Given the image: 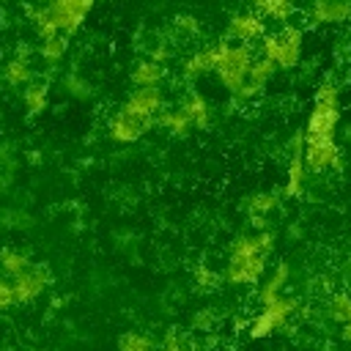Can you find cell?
I'll use <instances>...</instances> for the list:
<instances>
[{"label":"cell","mask_w":351,"mask_h":351,"mask_svg":"<svg viewBox=\"0 0 351 351\" xmlns=\"http://www.w3.org/2000/svg\"><path fill=\"white\" fill-rule=\"evenodd\" d=\"M269 247H271L269 233L255 236V239H239L233 247V255H230L228 277L233 282H255L258 274L263 271V261H266Z\"/></svg>","instance_id":"cell-1"},{"label":"cell","mask_w":351,"mask_h":351,"mask_svg":"<svg viewBox=\"0 0 351 351\" xmlns=\"http://www.w3.org/2000/svg\"><path fill=\"white\" fill-rule=\"evenodd\" d=\"M337 123H340V93L335 82H324L315 93V107L307 121L304 140H335Z\"/></svg>","instance_id":"cell-2"},{"label":"cell","mask_w":351,"mask_h":351,"mask_svg":"<svg viewBox=\"0 0 351 351\" xmlns=\"http://www.w3.org/2000/svg\"><path fill=\"white\" fill-rule=\"evenodd\" d=\"M293 307H296V302H293V299H282V296H277L274 302L263 304V313L252 321L250 335H252V337H266V335H271L277 326L285 324V318L291 315Z\"/></svg>","instance_id":"cell-3"},{"label":"cell","mask_w":351,"mask_h":351,"mask_svg":"<svg viewBox=\"0 0 351 351\" xmlns=\"http://www.w3.org/2000/svg\"><path fill=\"white\" fill-rule=\"evenodd\" d=\"M299 52H302V36H299V30H285V33H280L277 38H271L266 44V55L271 60H277L280 66H285V69H291L299 60Z\"/></svg>","instance_id":"cell-4"},{"label":"cell","mask_w":351,"mask_h":351,"mask_svg":"<svg viewBox=\"0 0 351 351\" xmlns=\"http://www.w3.org/2000/svg\"><path fill=\"white\" fill-rule=\"evenodd\" d=\"M304 165L310 170L340 167V151L335 140H304Z\"/></svg>","instance_id":"cell-5"},{"label":"cell","mask_w":351,"mask_h":351,"mask_svg":"<svg viewBox=\"0 0 351 351\" xmlns=\"http://www.w3.org/2000/svg\"><path fill=\"white\" fill-rule=\"evenodd\" d=\"M151 126V118H143V115H132V112H121L115 121H112V137L115 140H137L145 129Z\"/></svg>","instance_id":"cell-6"},{"label":"cell","mask_w":351,"mask_h":351,"mask_svg":"<svg viewBox=\"0 0 351 351\" xmlns=\"http://www.w3.org/2000/svg\"><path fill=\"white\" fill-rule=\"evenodd\" d=\"M313 16L318 22H346L351 16V0H318Z\"/></svg>","instance_id":"cell-7"},{"label":"cell","mask_w":351,"mask_h":351,"mask_svg":"<svg viewBox=\"0 0 351 351\" xmlns=\"http://www.w3.org/2000/svg\"><path fill=\"white\" fill-rule=\"evenodd\" d=\"M302 181H304V148H302V137H296V151L291 156L288 165V195H299L302 192Z\"/></svg>","instance_id":"cell-8"},{"label":"cell","mask_w":351,"mask_h":351,"mask_svg":"<svg viewBox=\"0 0 351 351\" xmlns=\"http://www.w3.org/2000/svg\"><path fill=\"white\" fill-rule=\"evenodd\" d=\"M156 107H159V93H156L154 88H143L140 93H134V96H132V101L126 104V110H123V112H132V115H143V118H148Z\"/></svg>","instance_id":"cell-9"},{"label":"cell","mask_w":351,"mask_h":351,"mask_svg":"<svg viewBox=\"0 0 351 351\" xmlns=\"http://www.w3.org/2000/svg\"><path fill=\"white\" fill-rule=\"evenodd\" d=\"M285 280H288V266H277V271L269 277V282L263 285V293H261V299H263V304H269V302H274L277 296H280V288L285 285Z\"/></svg>","instance_id":"cell-10"},{"label":"cell","mask_w":351,"mask_h":351,"mask_svg":"<svg viewBox=\"0 0 351 351\" xmlns=\"http://www.w3.org/2000/svg\"><path fill=\"white\" fill-rule=\"evenodd\" d=\"M118 351H154V343L137 332H129L118 340Z\"/></svg>","instance_id":"cell-11"},{"label":"cell","mask_w":351,"mask_h":351,"mask_svg":"<svg viewBox=\"0 0 351 351\" xmlns=\"http://www.w3.org/2000/svg\"><path fill=\"white\" fill-rule=\"evenodd\" d=\"M38 291H41V277H22V280L16 282V288H14V296L22 299V302H27V299H33Z\"/></svg>","instance_id":"cell-12"},{"label":"cell","mask_w":351,"mask_h":351,"mask_svg":"<svg viewBox=\"0 0 351 351\" xmlns=\"http://www.w3.org/2000/svg\"><path fill=\"white\" fill-rule=\"evenodd\" d=\"M329 315L340 324H348L351 321V296H335L329 304Z\"/></svg>","instance_id":"cell-13"},{"label":"cell","mask_w":351,"mask_h":351,"mask_svg":"<svg viewBox=\"0 0 351 351\" xmlns=\"http://www.w3.org/2000/svg\"><path fill=\"white\" fill-rule=\"evenodd\" d=\"M184 115L189 118V123H197V126H206V104L200 96H192L184 107Z\"/></svg>","instance_id":"cell-14"},{"label":"cell","mask_w":351,"mask_h":351,"mask_svg":"<svg viewBox=\"0 0 351 351\" xmlns=\"http://www.w3.org/2000/svg\"><path fill=\"white\" fill-rule=\"evenodd\" d=\"M159 351H200L192 340H186V337H181V335H176V332H170L165 340H162V348Z\"/></svg>","instance_id":"cell-15"},{"label":"cell","mask_w":351,"mask_h":351,"mask_svg":"<svg viewBox=\"0 0 351 351\" xmlns=\"http://www.w3.org/2000/svg\"><path fill=\"white\" fill-rule=\"evenodd\" d=\"M233 30H236V36H241V38H252V36H258V33H261V22H255V19L244 16V19H236Z\"/></svg>","instance_id":"cell-16"},{"label":"cell","mask_w":351,"mask_h":351,"mask_svg":"<svg viewBox=\"0 0 351 351\" xmlns=\"http://www.w3.org/2000/svg\"><path fill=\"white\" fill-rule=\"evenodd\" d=\"M269 71H271V63H258V66L252 69V77H250V90H258V88L266 82Z\"/></svg>","instance_id":"cell-17"},{"label":"cell","mask_w":351,"mask_h":351,"mask_svg":"<svg viewBox=\"0 0 351 351\" xmlns=\"http://www.w3.org/2000/svg\"><path fill=\"white\" fill-rule=\"evenodd\" d=\"M134 80L140 82V85H145V88H151L156 80H159V69L156 66H143V69H137V74H134Z\"/></svg>","instance_id":"cell-18"},{"label":"cell","mask_w":351,"mask_h":351,"mask_svg":"<svg viewBox=\"0 0 351 351\" xmlns=\"http://www.w3.org/2000/svg\"><path fill=\"white\" fill-rule=\"evenodd\" d=\"M165 123H167L176 134H184L186 126H189V118H186L184 112H170V115H165Z\"/></svg>","instance_id":"cell-19"},{"label":"cell","mask_w":351,"mask_h":351,"mask_svg":"<svg viewBox=\"0 0 351 351\" xmlns=\"http://www.w3.org/2000/svg\"><path fill=\"white\" fill-rule=\"evenodd\" d=\"M271 206H274V197H271V195H258L255 203H252V211H255V214H266Z\"/></svg>","instance_id":"cell-20"},{"label":"cell","mask_w":351,"mask_h":351,"mask_svg":"<svg viewBox=\"0 0 351 351\" xmlns=\"http://www.w3.org/2000/svg\"><path fill=\"white\" fill-rule=\"evenodd\" d=\"M11 302H16L14 288H11V285H5V282H0V307H8Z\"/></svg>","instance_id":"cell-21"},{"label":"cell","mask_w":351,"mask_h":351,"mask_svg":"<svg viewBox=\"0 0 351 351\" xmlns=\"http://www.w3.org/2000/svg\"><path fill=\"white\" fill-rule=\"evenodd\" d=\"M5 266H8L11 271H19V269H22L25 263H22V261H19L16 255H5Z\"/></svg>","instance_id":"cell-22"},{"label":"cell","mask_w":351,"mask_h":351,"mask_svg":"<svg viewBox=\"0 0 351 351\" xmlns=\"http://www.w3.org/2000/svg\"><path fill=\"white\" fill-rule=\"evenodd\" d=\"M343 340H348V343H351V321H348V324H343Z\"/></svg>","instance_id":"cell-23"},{"label":"cell","mask_w":351,"mask_h":351,"mask_svg":"<svg viewBox=\"0 0 351 351\" xmlns=\"http://www.w3.org/2000/svg\"><path fill=\"white\" fill-rule=\"evenodd\" d=\"M348 140H351V129H348Z\"/></svg>","instance_id":"cell-24"}]
</instances>
